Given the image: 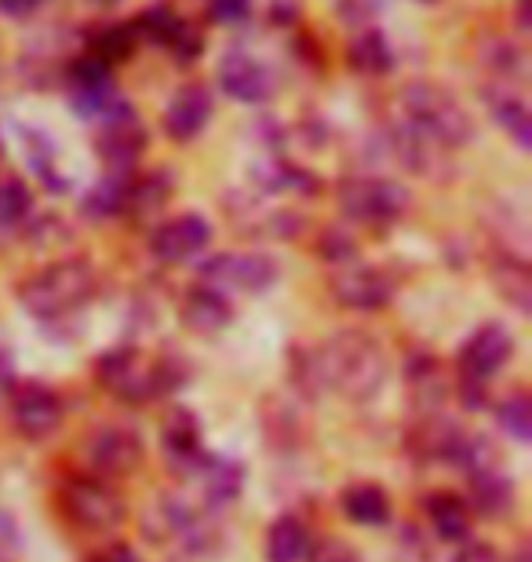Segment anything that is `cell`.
<instances>
[{
    "mask_svg": "<svg viewBox=\"0 0 532 562\" xmlns=\"http://www.w3.org/2000/svg\"><path fill=\"white\" fill-rule=\"evenodd\" d=\"M128 121V110H121L117 114V125H110L103 132V139H99V150H103V157L113 165V168H128L135 161V154L143 150V136L135 125H124Z\"/></svg>",
    "mask_w": 532,
    "mask_h": 562,
    "instance_id": "25",
    "label": "cell"
},
{
    "mask_svg": "<svg viewBox=\"0 0 532 562\" xmlns=\"http://www.w3.org/2000/svg\"><path fill=\"white\" fill-rule=\"evenodd\" d=\"M63 515L84 533H110L128 519V504L106 479L77 475L63 486Z\"/></svg>",
    "mask_w": 532,
    "mask_h": 562,
    "instance_id": "7",
    "label": "cell"
},
{
    "mask_svg": "<svg viewBox=\"0 0 532 562\" xmlns=\"http://www.w3.org/2000/svg\"><path fill=\"white\" fill-rule=\"evenodd\" d=\"M248 8H252V0H208L212 19H215V22H223V26L245 22V19H248Z\"/></svg>",
    "mask_w": 532,
    "mask_h": 562,
    "instance_id": "33",
    "label": "cell"
},
{
    "mask_svg": "<svg viewBox=\"0 0 532 562\" xmlns=\"http://www.w3.org/2000/svg\"><path fill=\"white\" fill-rule=\"evenodd\" d=\"M124 198H128V183L124 179H106L92 190V198L84 201L88 216H113V212L124 209Z\"/></svg>",
    "mask_w": 532,
    "mask_h": 562,
    "instance_id": "29",
    "label": "cell"
},
{
    "mask_svg": "<svg viewBox=\"0 0 532 562\" xmlns=\"http://www.w3.org/2000/svg\"><path fill=\"white\" fill-rule=\"evenodd\" d=\"M183 325L186 329H194L201 336H212V333H219L230 325L234 318V311H230V303H226V296L219 289H212L201 281L197 289H190L186 296H183Z\"/></svg>",
    "mask_w": 532,
    "mask_h": 562,
    "instance_id": "17",
    "label": "cell"
},
{
    "mask_svg": "<svg viewBox=\"0 0 532 562\" xmlns=\"http://www.w3.org/2000/svg\"><path fill=\"white\" fill-rule=\"evenodd\" d=\"M514 355V336L507 325L489 322L482 325L478 333H471V340L463 344L460 351V387H463V402L478 409L485 402V384L500 373V369L511 362Z\"/></svg>",
    "mask_w": 532,
    "mask_h": 562,
    "instance_id": "6",
    "label": "cell"
},
{
    "mask_svg": "<svg viewBox=\"0 0 532 562\" xmlns=\"http://www.w3.org/2000/svg\"><path fill=\"white\" fill-rule=\"evenodd\" d=\"M95 376L113 398L132 402V406L165 398L168 391H176L179 384V373L172 369V362L146 355L139 347H113V351H106L95 362Z\"/></svg>",
    "mask_w": 532,
    "mask_h": 562,
    "instance_id": "3",
    "label": "cell"
},
{
    "mask_svg": "<svg viewBox=\"0 0 532 562\" xmlns=\"http://www.w3.org/2000/svg\"><path fill=\"white\" fill-rule=\"evenodd\" d=\"M132 41H135V30H106L103 37L95 41V55L103 63L124 59V55H132Z\"/></svg>",
    "mask_w": 532,
    "mask_h": 562,
    "instance_id": "31",
    "label": "cell"
},
{
    "mask_svg": "<svg viewBox=\"0 0 532 562\" xmlns=\"http://www.w3.org/2000/svg\"><path fill=\"white\" fill-rule=\"evenodd\" d=\"M452 562H500V552H496L493 544H482V541H474V544H463L456 559Z\"/></svg>",
    "mask_w": 532,
    "mask_h": 562,
    "instance_id": "35",
    "label": "cell"
},
{
    "mask_svg": "<svg viewBox=\"0 0 532 562\" xmlns=\"http://www.w3.org/2000/svg\"><path fill=\"white\" fill-rule=\"evenodd\" d=\"M500 292L514 300L518 311H529V267L522 260H503Z\"/></svg>",
    "mask_w": 532,
    "mask_h": 562,
    "instance_id": "30",
    "label": "cell"
},
{
    "mask_svg": "<svg viewBox=\"0 0 532 562\" xmlns=\"http://www.w3.org/2000/svg\"><path fill=\"white\" fill-rule=\"evenodd\" d=\"M310 562H361V555L339 537H325L321 544H310Z\"/></svg>",
    "mask_w": 532,
    "mask_h": 562,
    "instance_id": "32",
    "label": "cell"
},
{
    "mask_svg": "<svg viewBox=\"0 0 532 562\" xmlns=\"http://www.w3.org/2000/svg\"><path fill=\"white\" fill-rule=\"evenodd\" d=\"M33 205V198H30V190L22 179H0V223L4 227H15V223L26 216Z\"/></svg>",
    "mask_w": 532,
    "mask_h": 562,
    "instance_id": "28",
    "label": "cell"
},
{
    "mask_svg": "<svg viewBox=\"0 0 532 562\" xmlns=\"http://www.w3.org/2000/svg\"><path fill=\"white\" fill-rule=\"evenodd\" d=\"M390 63H394V55H390V44L383 33L376 30H369V33H361V37L350 44V66H354L358 74H369V77H380V74H387L390 70Z\"/></svg>",
    "mask_w": 532,
    "mask_h": 562,
    "instance_id": "26",
    "label": "cell"
},
{
    "mask_svg": "<svg viewBox=\"0 0 532 562\" xmlns=\"http://www.w3.org/2000/svg\"><path fill=\"white\" fill-rule=\"evenodd\" d=\"M165 453L183 471H194L201 464L205 446H201V427L194 420V413H186V409L172 413V420L165 424Z\"/></svg>",
    "mask_w": 532,
    "mask_h": 562,
    "instance_id": "20",
    "label": "cell"
},
{
    "mask_svg": "<svg viewBox=\"0 0 532 562\" xmlns=\"http://www.w3.org/2000/svg\"><path fill=\"white\" fill-rule=\"evenodd\" d=\"M496 417H500L503 431L518 438V442H529L532 438V402L525 395H511L500 409H496Z\"/></svg>",
    "mask_w": 532,
    "mask_h": 562,
    "instance_id": "27",
    "label": "cell"
},
{
    "mask_svg": "<svg viewBox=\"0 0 532 562\" xmlns=\"http://www.w3.org/2000/svg\"><path fill=\"white\" fill-rule=\"evenodd\" d=\"M219 85L237 103H267V99L274 95V74L248 52L226 55L219 66Z\"/></svg>",
    "mask_w": 532,
    "mask_h": 562,
    "instance_id": "14",
    "label": "cell"
},
{
    "mask_svg": "<svg viewBox=\"0 0 532 562\" xmlns=\"http://www.w3.org/2000/svg\"><path fill=\"white\" fill-rule=\"evenodd\" d=\"M99 562H139V555L132 552V548H124V544H117V548H110V552L99 559Z\"/></svg>",
    "mask_w": 532,
    "mask_h": 562,
    "instance_id": "37",
    "label": "cell"
},
{
    "mask_svg": "<svg viewBox=\"0 0 532 562\" xmlns=\"http://www.w3.org/2000/svg\"><path fill=\"white\" fill-rule=\"evenodd\" d=\"M401 114L405 125L416 128L430 143L445 146V150H460L474 139V117L467 106L460 103L449 88L434 81H416L401 88Z\"/></svg>",
    "mask_w": 532,
    "mask_h": 562,
    "instance_id": "2",
    "label": "cell"
},
{
    "mask_svg": "<svg viewBox=\"0 0 532 562\" xmlns=\"http://www.w3.org/2000/svg\"><path fill=\"white\" fill-rule=\"evenodd\" d=\"M84 453H88V464L95 468V475H132L143 460V438L132 431V427H99V431L88 435L84 442Z\"/></svg>",
    "mask_w": 532,
    "mask_h": 562,
    "instance_id": "11",
    "label": "cell"
},
{
    "mask_svg": "<svg viewBox=\"0 0 532 562\" xmlns=\"http://www.w3.org/2000/svg\"><path fill=\"white\" fill-rule=\"evenodd\" d=\"M165 522L179 541V548H186V552H205V548L212 544L208 519L183 501H165Z\"/></svg>",
    "mask_w": 532,
    "mask_h": 562,
    "instance_id": "23",
    "label": "cell"
},
{
    "mask_svg": "<svg viewBox=\"0 0 532 562\" xmlns=\"http://www.w3.org/2000/svg\"><path fill=\"white\" fill-rule=\"evenodd\" d=\"M41 0H0V11H4V15H30L33 8H37Z\"/></svg>",
    "mask_w": 532,
    "mask_h": 562,
    "instance_id": "36",
    "label": "cell"
},
{
    "mask_svg": "<svg viewBox=\"0 0 532 562\" xmlns=\"http://www.w3.org/2000/svg\"><path fill=\"white\" fill-rule=\"evenodd\" d=\"M92 292H95L92 267L84 260H59L22 281L19 300L33 318L55 322V318H66V314L81 311L84 303L92 300Z\"/></svg>",
    "mask_w": 532,
    "mask_h": 562,
    "instance_id": "4",
    "label": "cell"
},
{
    "mask_svg": "<svg viewBox=\"0 0 532 562\" xmlns=\"http://www.w3.org/2000/svg\"><path fill=\"white\" fill-rule=\"evenodd\" d=\"M201 281L219 292H263L278 281V263L259 252H219L201 263Z\"/></svg>",
    "mask_w": 532,
    "mask_h": 562,
    "instance_id": "9",
    "label": "cell"
},
{
    "mask_svg": "<svg viewBox=\"0 0 532 562\" xmlns=\"http://www.w3.org/2000/svg\"><path fill=\"white\" fill-rule=\"evenodd\" d=\"M332 296L350 311H380L387 307L394 296V281L380 271V267L369 263H350L343 271L332 274Z\"/></svg>",
    "mask_w": 532,
    "mask_h": 562,
    "instance_id": "12",
    "label": "cell"
},
{
    "mask_svg": "<svg viewBox=\"0 0 532 562\" xmlns=\"http://www.w3.org/2000/svg\"><path fill=\"white\" fill-rule=\"evenodd\" d=\"M15 548H19V526L4 508H0V562L15 555Z\"/></svg>",
    "mask_w": 532,
    "mask_h": 562,
    "instance_id": "34",
    "label": "cell"
},
{
    "mask_svg": "<svg viewBox=\"0 0 532 562\" xmlns=\"http://www.w3.org/2000/svg\"><path fill=\"white\" fill-rule=\"evenodd\" d=\"M212 241V227L205 223V216L197 212H186V216H176L161 223L150 238V252L161 263H183L190 256H197L205 245Z\"/></svg>",
    "mask_w": 532,
    "mask_h": 562,
    "instance_id": "13",
    "label": "cell"
},
{
    "mask_svg": "<svg viewBox=\"0 0 532 562\" xmlns=\"http://www.w3.org/2000/svg\"><path fill=\"white\" fill-rule=\"evenodd\" d=\"M339 508L350 522L358 526H383L390 522V497L387 490L372 486V482H354V486L343 490V497H339Z\"/></svg>",
    "mask_w": 532,
    "mask_h": 562,
    "instance_id": "21",
    "label": "cell"
},
{
    "mask_svg": "<svg viewBox=\"0 0 532 562\" xmlns=\"http://www.w3.org/2000/svg\"><path fill=\"white\" fill-rule=\"evenodd\" d=\"M135 30L143 33V37H150L157 44H165L168 52L176 55V59H197L201 55V33L190 30L186 19H179L172 8L157 4V8H146L139 19H135Z\"/></svg>",
    "mask_w": 532,
    "mask_h": 562,
    "instance_id": "15",
    "label": "cell"
},
{
    "mask_svg": "<svg viewBox=\"0 0 532 562\" xmlns=\"http://www.w3.org/2000/svg\"><path fill=\"white\" fill-rule=\"evenodd\" d=\"M310 526L296 519V515H281V519L267 530L263 555L267 562H307L310 555Z\"/></svg>",
    "mask_w": 532,
    "mask_h": 562,
    "instance_id": "19",
    "label": "cell"
},
{
    "mask_svg": "<svg viewBox=\"0 0 532 562\" xmlns=\"http://www.w3.org/2000/svg\"><path fill=\"white\" fill-rule=\"evenodd\" d=\"M339 209L350 223H365V227H387L409 209V190L394 179L380 176H358L339 187Z\"/></svg>",
    "mask_w": 532,
    "mask_h": 562,
    "instance_id": "8",
    "label": "cell"
},
{
    "mask_svg": "<svg viewBox=\"0 0 532 562\" xmlns=\"http://www.w3.org/2000/svg\"><path fill=\"white\" fill-rule=\"evenodd\" d=\"M201 475H205V501L208 508H226L237 501V493L245 486V468L223 457H201Z\"/></svg>",
    "mask_w": 532,
    "mask_h": 562,
    "instance_id": "22",
    "label": "cell"
},
{
    "mask_svg": "<svg viewBox=\"0 0 532 562\" xmlns=\"http://www.w3.org/2000/svg\"><path fill=\"white\" fill-rule=\"evenodd\" d=\"M303 380L350 402H369L387 380V355L365 333H336L318 351L303 355Z\"/></svg>",
    "mask_w": 532,
    "mask_h": 562,
    "instance_id": "1",
    "label": "cell"
},
{
    "mask_svg": "<svg viewBox=\"0 0 532 562\" xmlns=\"http://www.w3.org/2000/svg\"><path fill=\"white\" fill-rule=\"evenodd\" d=\"M92 4H99V8H113V4H121V0H92Z\"/></svg>",
    "mask_w": 532,
    "mask_h": 562,
    "instance_id": "38",
    "label": "cell"
},
{
    "mask_svg": "<svg viewBox=\"0 0 532 562\" xmlns=\"http://www.w3.org/2000/svg\"><path fill=\"white\" fill-rule=\"evenodd\" d=\"M423 512H427V522L434 526V533L441 541H467L471 537V504L460 497V493H449V490H438L430 493L423 501Z\"/></svg>",
    "mask_w": 532,
    "mask_h": 562,
    "instance_id": "18",
    "label": "cell"
},
{
    "mask_svg": "<svg viewBox=\"0 0 532 562\" xmlns=\"http://www.w3.org/2000/svg\"><path fill=\"white\" fill-rule=\"evenodd\" d=\"M456 464L467 468L471 482V508L485 515V519H503L514 508V482L503 471V464L496 460L493 446L485 438H463Z\"/></svg>",
    "mask_w": 532,
    "mask_h": 562,
    "instance_id": "5",
    "label": "cell"
},
{
    "mask_svg": "<svg viewBox=\"0 0 532 562\" xmlns=\"http://www.w3.org/2000/svg\"><path fill=\"white\" fill-rule=\"evenodd\" d=\"M8 406H11V427L22 438H30V442H41V438L55 435L66 417L63 398L44 384H19L11 391Z\"/></svg>",
    "mask_w": 532,
    "mask_h": 562,
    "instance_id": "10",
    "label": "cell"
},
{
    "mask_svg": "<svg viewBox=\"0 0 532 562\" xmlns=\"http://www.w3.org/2000/svg\"><path fill=\"white\" fill-rule=\"evenodd\" d=\"M503 81V77H500ZM489 106H493V117L511 132L518 146H529L532 143V121H529V103L525 95L518 92L503 81V92H489Z\"/></svg>",
    "mask_w": 532,
    "mask_h": 562,
    "instance_id": "24",
    "label": "cell"
},
{
    "mask_svg": "<svg viewBox=\"0 0 532 562\" xmlns=\"http://www.w3.org/2000/svg\"><path fill=\"white\" fill-rule=\"evenodd\" d=\"M212 117V95L208 88L186 85L172 95V103L165 110V128L172 139H194Z\"/></svg>",
    "mask_w": 532,
    "mask_h": 562,
    "instance_id": "16",
    "label": "cell"
}]
</instances>
